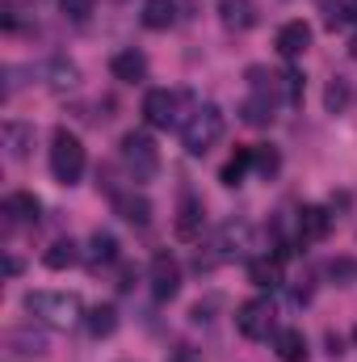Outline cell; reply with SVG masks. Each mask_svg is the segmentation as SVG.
I'll return each instance as SVG.
<instances>
[{
	"label": "cell",
	"mask_w": 357,
	"mask_h": 362,
	"mask_svg": "<svg viewBox=\"0 0 357 362\" xmlns=\"http://www.w3.org/2000/svg\"><path fill=\"white\" fill-rule=\"evenodd\" d=\"M109 72H114V81H122V85H139V81L147 76V55L135 51V47H126V51H118V55L109 59Z\"/></svg>",
	"instance_id": "7c38bea8"
},
{
	"label": "cell",
	"mask_w": 357,
	"mask_h": 362,
	"mask_svg": "<svg viewBox=\"0 0 357 362\" xmlns=\"http://www.w3.org/2000/svg\"><path fill=\"white\" fill-rule=\"evenodd\" d=\"M0 211H4V223H8V228H17V223H38L42 202H38L34 194H8Z\"/></svg>",
	"instance_id": "4fadbf2b"
},
{
	"label": "cell",
	"mask_w": 357,
	"mask_h": 362,
	"mask_svg": "<svg viewBox=\"0 0 357 362\" xmlns=\"http://www.w3.org/2000/svg\"><path fill=\"white\" fill-rule=\"evenodd\" d=\"M273 325H277V312H273V299H265V295H257V299L236 308V329L248 341H265L269 333H277Z\"/></svg>",
	"instance_id": "5b68a950"
},
{
	"label": "cell",
	"mask_w": 357,
	"mask_h": 362,
	"mask_svg": "<svg viewBox=\"0 0 357 362\" xmlns=\"http://www.w3.org/2000/svg\"><path fill=\"white\" fill-rule=\"evenodd\" d=\"M273 350H277L282 362H307V354H311L303 329H277V333H273Z\"/></svg>",
	"instance_id": "2e32d148"
},
{
	"label": "cell",
	"mask_w": 357,
	"mask_h": 362,
	"mask_svg": "<svg viewBox=\"0 0 357 362\" xmlns=\"http://www.w3.org/2000/svg\"><path fill=\"white\" fill-rule=\"evenodd\" d=\"M324 346H328V354H332V358H337V354H345V341H341L337 333H328V337H324Z\"/></svg>",
	"instance_id": "1f68e13d"
},
{
	"label": "cell",
	"mask_w": 357,
	"mask_h": 362,
	"mask_svg": "<svg viewBox=\"0 0 357 362\" xmlns=\"http://www.w3.org/2000/svg\"><path fill=\"white\" fill-rule=\"evenodd\" d=\"M177 114H181V93L152 89L147 97H143V118H147V127L169 131V127H177Z\"/></svg>",
	"instance_id": "52a82bcc"
},
{
	"label": "cell",
	"mask_w": 357,
	"mask_h": 362,
	"mask_svg": "<svg viewBox=\"0 0 357 362\" xmlns=\"http://www.w3.org/2000/svg\"><path fill=\"white\" fill-rule=\"evenodd\" d=\"M294 232H298V245H320V240H328V232H332L328 206L307 202V206L298 211V219H294Z\"/></svg>",
	"instance_id": "9c48e42d"
},
{
	"label": "cell",
	"mask_w": 357,
	"mask_h": 362,
	"mask_svg": "<svg viewBox=\"0 0 357 362\" xmlns=\"http://www.w3.org/2000/svg\"><path fill=\"white\" fill-rule=\"evenodd\" d=\"M25 312L38 320V325H47V329H76V325H85V303H80V295H72V291H25Z\"/></svg>",
	"instance_id": "6da1fadb"
},
{
	"label": "cell",
	"mask_w": 357,
	"mask_h": 362,
	"mask_svg": "<svg viewBox=\"0 0 357 362\" xmlns=\"http://www.w3.org/2000/svg\"><path fill=\"white\" fill-rule=\"evenodd\" d=\"M147 282H152V295H156L160 303L177 299L181 295V262L173 253H156V257H152V270H147Z\"/></svg>",
	"instance_id": "8992f818"
},
{
	"label": "cell",
	"mask_w": 357,
	"mask_h": 362,
	"mask_svg": "<svg viewBox=\"0 0 357 362\" xmlns=\"http://www.w3.org/2000/svg\"><path fill=\"white\" fill-rule=\"evenodd\" d=\"M353 346H357V329H353Z\"/></svg>",
	"instance_id": "e575fe53"
},
{
	"label": "cell",
	"mask_w": 357,
	"mask_h": 362,
	"mask_svg": "<svg viewBox=\"0 0 357 362\" xmlns=\"http://www.w3.org/2000/svg\"><path fill=\"white\" fill-rule=\"evenodd\" d=\"M202 232H206V206H202V198L185 194L177 206V236L181 240H202Z\"/></svg>",
	"instance_id": "30bf717a"
},
{
	"label": "cell",
	"mask_w": 357,
	"mask_h": 362,
	"mask_svg": "<svg viewBox=\"0 0 357 362\" xmlns=\"http://www.w3.org/2000/svg\"><path fill=\"white\" fill-rule=\"evenodd\" d=\"M345 105H349V85L341 76H332L328 89H324V110L328 114H345Z\"/></svg>",
	"instance_id": "d4e9b609"
},
{
	"label": "cell",
	"mask_w": 357,
	"mask_h": 362,
	"mask_svg": "<svg viewBox=\"0 0 357 362\" xmlns=\"http://www.w3.org/2000/svg\"><path fill=\"white\" fill-rule=\"evenodd\" d=\"M76 262H80V245H76L72 236H59V240L42 253V266H47V270H72Z\"/></svg>",
	"instance_id": "ac0fdd59"
},
{
	"label": "cell",
	"mask_w": 357,
	"mask_h": 362,
	"mask_svg": "<svg viewBox=\"0 0 357 362\" xmlns=\"http://www.w3.org/2000/svg\"><path fill=\"white\" fill-rule=\"evenodd\" d=\"M349 59H357V34L349 38Z\"/></svg>",
	"instance_id": "d6a6232c"
},
{
	"label": "cell",
	"mask_w": 357,
	"mask_h": 362,
	"mask_svg": "<svg viewBox=\"0 0 357 362\" xmlns=\"http://www.w3.org/2000/svg\"><path fill=\"white\" fill-rule=\"evenodd\" d=\"M139 21H143L147 30H169V25L177 21V0H143Z\"/></svg>",
	"instance_id": "d6986e66"
},
{
	"label": "cell",
	"mask_w": 357,
	"mask_h": 362,
	"mask_svg": "<svg viewBox=\"0 0 357 362\" xmlns=\"http://www.w3.org/2000/svg\"><path fill=\"white\" fill-rule=\"evenodd\" d=\"M114 211H118L131 228H147V223H152V202H147L143 194H135V189L114 194Z\"/></svg>",
	"instance_id": "5bb4252c"
},
{
	"label": "cell",
	"mask_w": 357,
	"mask_h": 362,
	"mask_svg": "<svg viewBox=\"0 0 357 362\" xmlns=\"http://www.w3.org/2000/svg\"><path fill=\"white\" fill-rule=\"evenodd\" d=\"M118 160L126 165V173L135 181H152L160 173V148L147 131H126L118 139Z\"/></svg>",
	"instance_id": "277c9868"
},
{
	"label": "cell",
	"mask_w": 357,
	"mask_h": 362,
	"mask_svg": "<svg viewBox=\"0 0 357 362\" xmlns=\"http://www.w3.org/2000/svg\"><path fill=\"white\" fill-rule=\"evenodd\" d=\"M248 278H253V286H261V291L282 286V253H273V257H253V262H248Z\"/></svg>",
	"instance_id": "e0dca14e"
},
{
	"label": "cell",
	"mask_w": 357,
	"mask_h": 362,
	"mask_svg": "<svg viewBox=\"0 0 357 362\" xmlns=\"http://www.w3.org/2000/svg\"><path fill=\"white\" fill-rule=\"evenodd\" d=\"M219 21H223L227 30L244 34V30L257 25V4H253V0H219Z\"/></svg>",
	"instance_id": "9a60e30c"
},
{
	"label": "cell",
	"mask_w": 357,
	"mask_h": 362,
	"mask_svg": "<svg viewBox=\"0 0 357 362\" xmlns=\"http://www.w3.org/2000/svg\"><path fill=\"white\" fill-rule=\"evenodd\" d=\"M324 274H328L332 282H341V286H345V282H353V278H357V262H353V257H332V262L324 266Z\"/></svg>",
	"instance_id": "484cf974"
},
{
	"label": "cell",
	"mask_w": 357,
	"mask_h": 362,
	"mask_svg": "<svg viewBox=\"0 0 357 362\" xmlns=\"http://www.w3.org/2000/svg\"><path fill=\"white\" fill-rule=\"evenodd\" d=\"M282 93H286V101H290V105H298V101H303V93H307L303 72H294V68H290V72H282Z\"/></svg>",
	"instance_id": "4316f807"
},
{
	"label": "cell",
	"mask_w": 357,
	"mask_h": 362,
	"mask_svg": "<svg viewBox=\"0 0 357 362\" xmlns=\"http://www.w3.org/2000/svg\"><path fill=\"white\" fill-rule=\"evenodd\" d=\"M248 249H253V228L244 219H231V223L219 228V236H214V262H231V257H240Z\"/></svg>",
	"instance_id": "ba28073f"
},
{
	"label": "cell",
	"mask_w": 357,
	"mask_h": 362,
	"mask_svg": "<svg viewBox=\"0 0 357 362\" xmlns=\"http://www.w3.org/2000/svg\"><path fill=\"white\" fill-rule=\"evenodd\" d=\"M47 76H51V89L55 93H72L80 85V68H76L72 59H55V64L47 68Z\"/></svg>",
	"instance_id": "7402d4cb"
},
{
	"label": "cell",
	"mask_w": 357,
	"mask_h": 362,
	"mask_svg": "<svg viewBox=\"0 0 357 362\" xmlns=\"http://www.w3.org/2000/svg\"><path fill=\"white\" fill-rule=\"evenodd\" d=\"M253 165H257L265 177H273V173L282 169V156H277L273 148H253Z\"/></svg>",
	"instance_id": "f1b7e54d"
},
{
	"label": "cell",
	"mask_w": 357,
	"mask_h": 362,
	"mask_svg": "<svg viewBox=\"0 0 357 362\" xmlns=\"http://www.w3.org/2000/svg\"><path fill=\"white\" fill-rule=\"evenodd\" d=\"M307 47H311V25L307 21H286L277 30V55L282 59H303Z\"/></svg>",
	"instance_id": "8fae6325"
},
{
	"label": "cell",
	"mask_w": 357,
	"mask_h": 362,
	"mask_svg": "<svg viewBox=\"0 0 357 362\" xmlns=\"http://www.w3.org/2000/svg\"><path fill=\"white\" fill-rule=\"evenodd\" d=\"M248 169H253V148H236V156L219 169V181L223 185H240V181L248 177Z\"/></svg>",
	"instance_id": "603a6c76"
},
{
	"label": "cell",
	"mask_w": 357,
	"mask_h": 362,
	"mask_svg": "<svg viewBox=\"0 0 357 362\" xmlns=\"http://www.w3.org/2000/svg\"><path fill=\"white\" fill-rule=\"evenodd\" d=\"M169 362H202V350H193V346L181 341V346H173V358Z\"/></svg>",
	"instance_id": "4dcf8cb0"
},
{
	"label": "cell",
	"mask_w": 357,
	"mask_h": 362,
	"mask_svg": "<svg viewBox=\"0 0 357 362\" xmlns=\"http://www.w3.org/2000/svg\"><path fill=\"white\" fill-rule=\"evenodd\" d=\"M223 131H227V114H223L214 101H206V105H198V110L181 122V144H185L189 156H206V152L223 139Z\"/></svg>",
	"instance_id": "7a4b0ae2"
},
{
	"label": "cell",
	"mask_w": 357,
	"mask_h": 362,
	"mask_svg": "<svg viewBox=\"0 0 357 362\" xmlns=\"http://www.w3.org/2000/svg\"><path fill=\"white\" fill-rule=\"evenodd\" d=\"M92 4H97V0H59V8H63V17H68V21H89Z\"/></svg>",
	"instance_id": "f546056e"
},
{
	"label": "cell",
	"mask_w": 357,
	"mask_h": 362,
	"mask_svg": "<svg viewBox=\"0 0 357 362\" xmlns=\"http://www.w3.org/2000/svg\"><path fill=\"white\" fill-rule=\"evenodd\" d=\"M85 329H89L92 337H109V333L118 329V312H114V303H97V308H89Z\"/></svg>",
	"instance_id": "44dd1931"
},
{
	"label": "cell",
	"mask_w": 357,
	"mask_h": 362,
	"mask_svg": "<svg viewBox=\"0 0 357 362\" xmlns=\"http://www.w3.org/2000/svg\"><path fill=\"white\" fill-rule=\"evenodd\" d=\"M8 346H21V354H34V358L47 354V341H42L38 333H34V337H30V333H8Z\"/></svg>",
	"instance_id": "83f0119b"
},
{
	"label": "cell",
	"mask_w": 357,
	"mask_h": 362,
	"mask_svg": "<svg viewBox=\"0 0 357 362\" xmlns=\"http://www.w3.org/2000/svg\"><path fill=\"white\" fill-rule=\"evenodd\" d=\"M47 160H51V177L59 181V185H76V181L85 177V169H89V152H85L80 135H72L68 127H55Z\"/></svg>",
	"instance_id": "3957f363"
},
{
	"label": "cell",
	"mask_w": 357,
	"mask_h": 362,
	"mask_svg": "<svg viewBox=\"0 0 357 362\" xmlns=\"http://www.w3.org/2000/svg\"><path fill=\"white\" fill-rule=\"evenodd\" d=\"M89 262L92 266H114L118 262V240L109 232H92L89 236Z\"/></svg>",
	"instance_id": "cb8c5ba5"
},
{
	"label": "cell",
	"mask_w": 357,
	"mask_h": 362,
	"mask_svg": "<svg viewBox=\"0 0 357 362\" xmlns=\"http://www.w3.org/2000/svg\"><path fill=\"white\" fill-rule=\"evenodd\" d=\"M4 144H8V156H13V160H25V156H30V144H34V127H25V122H4Z\"/></svg>",
	"instance_id": "ffe728a7"
},
{
	"label": "cell",
	"mask_w": 357,
	"mask_h": 362,
	"mask_svg": "<svg viewBox=\"0 0 357 362\" xmlns=\"http://www.w3.org/2000/svg\"><path fill=\"white\" fill-rule=\"evenodd\" d=\"M4 8H21V0H4Z\"/></svg>",
	"instance_id": "836d02e7"
}]
</instances>
